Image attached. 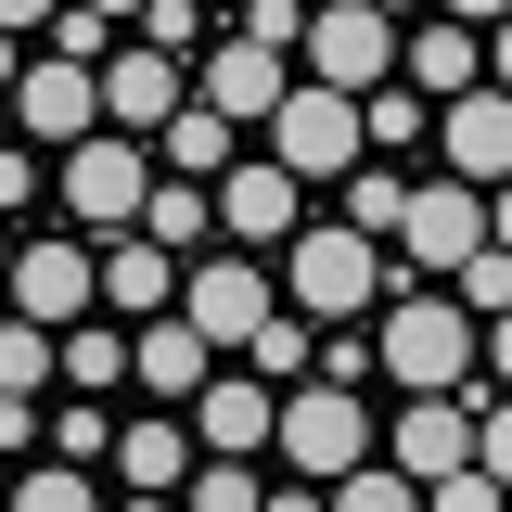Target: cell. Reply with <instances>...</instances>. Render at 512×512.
<instances>
[{
    "mask_svg": "<svg viewBox=\"0 0 512 512\" xmlns=\"http://www.w3.org/2000/svg\"><path fill=\"white\" fill-rule=\"evenodd\" d=\"M372 359L397 397H448V384H487V308H461L448 282H397L372 308Z\"/></svg>",
    "mask_w": 512,
    "mask_h": 512,
    "instance_id": "obj_1",
    "label": "cell"
},
{
    "mask_svg": "<svg viewBox=\"0 0 512 512\" xmlns=\"http://www.w3.org/2000/svg\"><path fill=\"white\" fill-rule=\"evenodd\" d=\"M397 282H410V269H397V244H372L359 218H308V231L282 244V295H295L308 320H372Z\"/></svg>",
    "mask_w": 512,
    "mask_h": 512,
    "instance_id": "obj_2",
    "label": "cell"
},
{
    "mask_svg": "<svg viewBox=\"0 0 512 512\" xmlns=\"http://www.w3.org/2000/svg\"><path fill=\"white\" fill-rule=\"evenodd\" d=\"M154 180H167V167H154L141 128H90V141H64V154H52V192H64L77 231H128V218L154 205Z\"/></svg>",
    "mask_w": 512,
    "mask_h": 512,
    "instance_id": "obj_3",
    "label": "cell"
},
{
    "mask_svg": "<svg viewBox=\"0 0 512 512\" xmlns=\"http://www.w3.org/2000/svg\"><path fill=\"white\" fill-rule=\"evenodd\" d=\"M256 141H269V154L320 192V180H346V167L372 154V103H359V90H333V77H295V103L256 128Z\"/></svg>",
    "mask_w": 512,
    "mask_h": 512,
    "instance_id": "obj_4",
    "label": "cell"
},
{
    "mask_svg": "<svg viewBox=\"0 0 512 512\" xmlns=\"http://www.w3.org/2000/svg\"><path fill=\"white\" fill-rule=\"evenodd\" d=\"M372 448H384V423H372V397H359L346 372L282 384V461H295V474L333 487V474H346V461H372Z\"/></svg>",
    "mask_w": 512,
    "mask_h": 512,
    "instance_id": "obj_5",
    "label": "cell"
},
{
    "mask_svg": "<svg viewBox=\"0 0 512 512\" xmlns=\"http://www.w3.org/2000/svg\"><path fill=\"white\" fill-rule=\"evenodd\" d=\"M295 64L372 103L384 77L410 64V13H384V0H320V13H308V39H295Z\"/></svg>",
    "mask_w": 512,
    "mask_h": 512,
    "instance_id": "obj_6",
    "label": "cell"
},
{
    "mask_svg": "<svg viewBox=\"0 0 512 512\" xmlns=\"http://www.w3.org/2000/svg\"><path fill=\"white\" fill-rule=\"evenodd\" d=\"M500 231V205H487V180H461V167H436V180H410V218H397V269L410 282H448L461 256Z\"/></svg>",
    "mask_w": 512,
    "mask_h": 512,
    "instance_id": "obj_7",
    "label": "cell"
},
{
    "mask_svg": "<svg viewBox=\"0 0 512 512\" xmlns=\"http://www.w3.org/2000/svg\"><path fill=\"white\" fill-rule=\"evenodd\" d=\"M218 231H231V244H256V256H282L295 231H308V180H295L269 141H256V154H231V167H218Z\"/></svg>",
    "mask_w": 512,
    "mask_h": 512,
    "instance_id": "obj_8",
    "label": "cell"
},
{
    "mask_svg": "<svg viewBox=\"0 0 512 512\" xmlns=\"http://www.w3.org/2000/svg\"><path fill=\"white\" fill-rule=\"evenodd\" d=\"M13 116H26V141H90V128H116V103H103V64H77V52H26L13 64Z\"/></svg>",
    "mask_w": 512,
    "mask_h": 512,
    "instance_id": "obj_9",
    "label": "cell"
},
{
    "mask_svg": "<svg viewBox=\"0 0 512 512\" xmlns=\"http://www.w3.org/2000/svg\"><path fill=\"white\" fill-rule=\"evenodd\" d=\"M13 308L26 320H90L103 308V231H90V244H77V231H26V244H13Z\"/></svg>",
    "mask_w": 512,
    "mask_h": 512,
    "instance_id": "obj_10",
    "label": "cell"
},
{
    "mask_svg": "<svg viewBox=\"0 0 512 512\" xmlns=\"http://www.w3.org/2000/svg\"><path fill=\"white\" fill-rule=\"evenodd\" d=\"M180 308L218 333V346H244L269 308H295L282 295V256H256V244H231V256H192V282H180Z\"/></svg>",
    "mask_w": 512,
    "mask_h": 512,
    "instance_id": "obj_11",
    "label": "cell"
},
{
    "mask_svg": "<svg viewBox=\"0 0 512 512\" xmlns=\"http://www.w3.org/2000/svg\"><path fill=\"white\" fill-rule=\"evenodd\" d=\"M192 461H205V423L180 397H141V423H116V500H180Z\"/></svg>",
    "mask_w": 512,
    "mask_h": 512,
    "instance_id": "obj_12",
    "label": "cell"
},
{
    "mask_svg": "<svg viewBox=\"0 0 512 512\" xmlns=\"http://www.w3.org/2000/svg\"><path fill=\"white\" fill-rule=\"evenodd\" d=\"M295 77H308V64L269 52V39H218V52H192V90H205L218 116H244V128L282 116V103H295Z\"/></svg>",
    "mask_w": 512,
    "mask_h": 512,
    "instance_id": "obj_13",
    "label": "cell"
},
{
    "mask_svg": "<svg viewBox=\"0 0 512 512\" xmlns=\"http://www.w3.org/2000/svg\"><path fill=\"white\" fill-rule=\"evenodd\" d=\"M103 103H116V128H154L192 103V52H167V39H116V64H103Z\"/></svg>",
    "mask_w": 512,
    "mask_h": 512,
    "instance_id": "obj_14",
    "label": "cell"
},
{
    "mask_svg": "<svg viewBox=\"0 0 512 512\" xmlns=\"http://www.w3.org/2000/svg\"><path fill=\"white\" fill-rule=\"evenodd\" d=\"M180 282H192V256H180V244H154L141 218H128V231H103V308H116V320L180 308Z\"/></svg>",
    "mask_w": 512,
    "mask_h": 512,
    "instance_id": "obj_15",
    "label": "cell"
},
{
    "mask_svg": "<svg viewBox=\"0 0 512 512\" xmlns=\"http://www.w3.org/2000/svg\"><path fill=\"white\" fill-rule=\"evenodd\" d=\"M436 167H461V180H512V90L487 77V90H461V103H436Z\"/></svg>",
    "mask_w": 512,
    "mask_h": 512,
    "instance_id": "obj_16",
    "label": "cell"
},
{
    "mask_svg": "<svg viewBox=\"0 0 512 512\" xmlns=\"http://www.w3.org/2000/svg\"><path fill=\"white\" fill-rule=\"evenodd\" d=\"M218 359H231V346H218L192 308H154V320H141V397H180V410H192V397L218 384Z\"/></svg>",
    "mask_w": 512,
    "mask_h": 512,
    "instance_id": "obj_17",
    "label": "cell"
},
{
    "mask_svg": "<svg viewBox=\"0 0 512 512\" xmlns=\"http://www.w3.org/2000/svg\"><path fill=\"white\" fill-rule=\"evenodd\" d=\"M192 423H205V448H282V384L256 359H218V384L192 397Z\"/></svg>",
    "mask_w": 512,
    "mask_h": 512,
    "instance_id": "obj_18",
    "label": "cell"
},
{
    "mask_svg": "<svg viewBox=\"0 0 512 512\" xmlns=\"http://www.w3.org/2000/svg\"><path fill=\"white\" fill-rule=\"evenodd\" d=\"M397 77L436 90V103L487 90V26H474V13H410V64H397Z\"/></svg>",
    "mask_w": 512,
    "mask_h": 512,
    "instance_id": "obj_19",
    "label": "cell"
},
{
    "mask_svg": "<svg viewBox=\"0 0 512 512\" xmlns=\"http://www.w3.org/2000/svg\"><path fill=\"white\" fill-rule=\"evenodd\" d=\"M231 154H244V116H218V103H205V90H192L180 116L154 128V167H180V180H218V167H231Z\"/></svg>",
    "mask_w": 512,
    "mask_h": 512,
    "instance_id": "obj_20",
    "label": "cell"
},
{
    "mask_svg": "<svg viewBox=\"0 0 512 512\" xmlns=\"http://www.w3.org/2000/svg\"><path fill=\"white\" fill-rule=\"evenodd\" d=\"M141 231H154V244H180V256H205V244H218V180H180V167H167L154 205H141Z\"/></svg>",
    "mask_w": 512,
    "mask_h": 512,
    "instance_id": "obj_21",
    "label": "cell"
},
{
    "mask_svg": "<svg viewBox=\"0 0 512 512\" xmlns=\"http://www.w3.org/2000/svg\"><path fill=\"white\" fill-rule=\"evenodd\" d=\"M410 500H436V487H423L397 448H372V461H346V474H333V512H410Z\"/></svg>",
    "mask_w": 512,
    "mask_h": 512,
    "instance_id": "obj_22",
    "label": "cell"
},
{
    "mask_svg": "<svg viewBox=\"0 0 512 512\" xmlns=\"http://www.w3.org/2000/svg\"><path fill=\"white\" fill-rule=\"evenodd\" d=\"M423 141H436V90L384 77V90H372V154H423Z\"/></svg>",
    "mask_w": 512,
    "mask_h": 512,
    "instance_id": "obj_23",
    "label": "cell"
},
{
    "mask_svg": "<svg viewBox=\"0 0 512 512\" xmlns=\"http://www.w3.org/2000/svg\"><path fill=\"white\" fill-rule=\"evenodd\" d=\"M346 218H359L372 244H397V218H410V180H397V167H372V154H359V167H346Z\"/></svg>",
    "mask_w": 512,
    "mask_h": 512,
    "instance_id": "obj_24",
    "label": "cell"
},
{
    "mask_svg": "<svg viewBox=\"0 0 512 512\" xmlns=\"http://www.w3.org/2000/svg\"><path fill=\"white\" fill-rule=\"evenodd\" d=\"M180 500H192V512H256V448H205Z\"/></svg>",
    "mask_w": 512,
    "mask_h": 512,
    "instance_id": "obj_25",
    "label": "cell"
},
{
    "mask_svg": "<svg viewBox=\"0 0 512 512\" xmlns=\"http://www.w3.org/2000/svg\"><path fill=\"white\" fill-rule=\"evenodd\" d=\"M52 372H64V333H52V320H26V308H13V333H0V384H26V397H39Z\"/></svg>",
    "mask_w": 512,
    "mask_h": 512,
    "instance_id": "obj_26",
    "label": "cell"
},
{
    "mask_svg": "<svg viewBox=\"0 0 512 512\" xmlns=\"http://www.w3.org/2000/svg\"><path fill=\"white\" fill-rule=\"evenodd\" d=\"M448 295H461V308H487V320L512 308V244H500V231H487V244H474L461 269H448Z\"/></svg>",
    "mask_w": 512,
    "mask_h": 512,
    "instance_id": "obj_27",
    "label": "cell"
},
{
    "mask_svg": "<svg viewBox=\"0 0 512 512\" xmlns=\"http://www.w3.org/2000/svg\"><path fill=\"white\" fill-rule=\"evenodd\" d=\"M13 500H26V512H90L103 487H90V474H77V448H64V461H39V474H13Z\"/></svg>",
    "mask_w": 512,
    "mask_h": 512,
    "instance_id": "obj_28",
    "label": "cell"
},
{
    "mask_svg": "<svg viewBox=\"0 0 512 512\" xmlns=\"http://www.w3.org/2000/svg\"><path fill=\"white\" fill-rule=\"evenodd\" d=\"M52 52H77V64H116V13L64 0V13H52Z\"/></svg>",
    "mask_w": 512,
    "mask_h": 512,
    "instance_id": "obj_29",
    "label": "cell"
},
{
    "mask_svg": "<svg viewBox=\"0 0 512 512\" xmlns=\"http://www.w3.org/2000/svg\"><path fill=\"white\" fill-rule=\"evenodd\" d=\"M205 13H218V0H154V13H141V39H167V52H205Z\"/></svg>",
    "mask_w": 512,
    "mask_h": 512,
    "instance_id": "obj_30",
    "label": "cell"
},
{
    "mask_svg": "<svg viewBox=\"0 0 512 512\" xmlns=\"http://www.w3.org/2000/svg\"><path fill=\"white\" fill-rule=\"evenodd\" d=\"M500 500H512V487L487 474V461H461V474H436V512H500Z\"/></svg>",
    "mask_w": 512,
    "mask_h": 512,
    "instance_id": "obj_31",
    "label": "cell"
},
{
    "mask_svg": "<svg viewBox=\"0 0 512 512\" xmlns=\"http://www.w3.org/2000/svg\"><path fill=\"white\" fill-rule=\"evenodd\" d=\"M52 448H77V461H116V423H103V410L77 397V410H64V423H52Z\"/></svg>",
    "mask_w": 512,
    "mask_h": 512,
    "instance_id": "obj_32",
    "label": "cell"
},
{
    "mask_svg": "<svg viewBox=\"0 0 512 512\" xmlns=\"http://www.w3.org/2000/svg\"><path fill=\"white\" fill-rule=\"evenodd\" d=\"M39 154H52V141H26V154H0V205H13V218L39 205Z\"/></svg>",
    "mask_w": 512,
    "mask_h": 512,
    "instance_id": "obj_33",
    "label": "cell"
},
{
    "mask_svg": "<svg viewBox=\"0 0 512 512\" xmlns=\"http://www.w3.org/2000/svg\"><path fill=\"white\" fill-rule=\"evenodd\" d=\"M487 474L512 487V384H487Z\"/></svg>",
    "mask_w": 512,
    "mask_h": 512,
    "instance_id": "obj_34",
    "label": "cell"
},
{
    "mask_svg": "<svg viewBox=\"0 0 512 512\" xmlns=\"http://www.w3.org/2000/svg\"><path fill=\"white\" fill-rule=\"evenodd\" d=\"M52 13H64V0H0V26H13V39H39Z\"/></svg>",
    "mask_w": 512,
    "mask_h": 512,
    "instance_id": "obj_35",
    "label": "cell"
},
{
    "mask_svg": "<svg viewBox=\"0 0 512 512\" xmlns=\"http://www.w3.org/2000/svg\"><path fill=\"white\" fill-rule=\"evenodd\" d=\"M487 384H512V308L487 320Z\"/></svg>",
    "mask_w": 512,
    "mask_h": 512,
    "instance_id": "obj_36",
    "label": "cell"
},
{
    "mask_svg": "<svg viewBox=\"0 0 512 512\" xmlns=\"http://www.w3.org/2000/svg\"><path fill=\"white\" fill-rule=\"evenodd\" d=\"M487 77H500V90H512V13H500V26H487Z\"/></svg>",
    "mask_w": 512,
    "mask_h": 512,
    "instance_id": "obj_37",
    "label": "cell"
},
{
    "mask_svg": "<svg viewBox=\"0 0 512 512\" xmlns=\"http://www.w3.org/2000/svg\"><path fill=\"white\" fill-rule=\"evenodd\" d=\"M436 13H474V26H500V13H512V0H436Z\"/></svg>",
    "mask_w": 512,
    "mask_h": 512,
    "instance_id": "obj_38",
    "label": "cell"
},
{
    "mask_svg": "<svg viewBox=\"0 0 512 512\" xmlns=\"http://www.w3.org/2000/svg\"><path fill=\"white\" fill-rule=\"evenodd\" d=\"M90 13H116V26H141V13H154V0H90Z\"/></svg>",
    "mask_w": 512,
    "mask_h": 512,
    "instance_id": "obj_39",
    "label": "cell"
},
{
    "mask_svg": "<svg viewBox=\"0 0 512 512\" xmlns=\"http://www.w3.org/2000/svg\"><path fill=\"white\" fill-rule=\"evenodd\" d=\"M487 205H500V244H512V180H500V192H487Z\"/></svg>",
    "mask_w": 512,
    "mask_h": 512,
    "instance_id": "obj_40",
    "label": "cell"
},
{
    "mask_svg": "<svg viewBox=\"0 0 512 512\" xmlns=\"http://www.w3.org/2000/svg\"><path fill=\"white\" fill-rule=\"evenodd\" d=\"M384 13H436V0H384Z\"/></svg>",
    "mask_w": 512,
    "mask_h": 512,
    "instance_id": "obj_41",
    "label": "cell"
},
{
    "mask_svg": "<svg viewBox=\"0 0 512 512\" xmlns=\"http://www.w3.org/2000/svg\"><path fill=\"white\" fill-rule=\"evenodd\" d=\"M218 13H244V0H218Z\"/></svg>",
    "mask_w": 512,
    "mask_h": 512,
    "instance_id": "obj_42",
    "label": "cell"
}]
</instances>
